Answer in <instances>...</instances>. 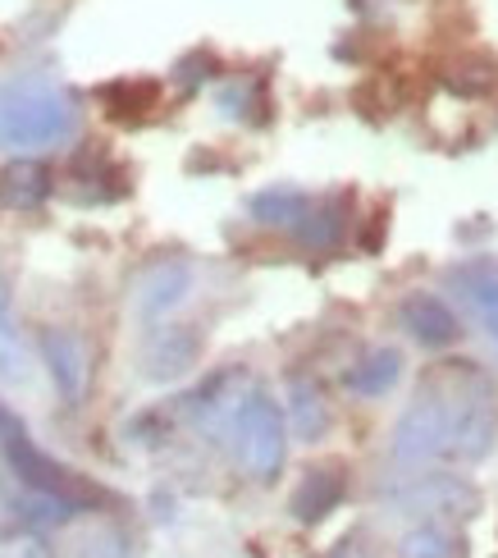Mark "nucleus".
Here are the masks:
<instances>
[{
    "mask_svg": "<svg viewBox=\"0 0 498 558\" xmlns=\"http://www.w3.org/2000/svg\"><path fill=\"white\" fill-rule=\"evenodd\" d=\"M78 133V101L46 78L0 92V151H46Z\"/></svg>",
    "mask_w": 498,
    "mask_h": 558,
    "instance_id": "obj_1",
    "label": "nucleus"
},
{
    "mask_svg": "<svg viewBox=\"0 0 498 558\" xmlns=\"http://www.w3.org/2000/svg\"><path fill=\"white\" fill-rule=\"evenodd\" d=\"M233 445H239V462L252 481H275L289 453V422H283L279 403L266 389H247L239 412H233Z\"/></svg>",
    "mask_w": 498,
    "mask_h": 558,
    "instance_id": "obj_2",
    "label": "nucleus"
},
{
    "mask_svg": "<svg viewBox=\"0 0 498 558\" xmlns=\"http://www.w3.org/2000/svg\"><path fill=\"white\" fill-rule=\"evenodd\" d=\"M444 453H448V399L421 393L393 426V458L402 468H421V462H435Z\"/></svg>",
    "mask_w": 498,
    "mask_h": 558,
    "instance_id": "obj_3",
    "label": "nucleus"
},
{
    "mask_svg": "<svg viewBox=\"0 0 498 558\" xmlns=\"http://www.w3.org/2000/svg\"><path fill=\"white\" fill-rule=\"evenodd\" d=\"M494 430H498V416H494V393L481 385L476 393H458L448 403V453L462 458V462H481L494 449Z\"/></svg>",
    "mask_w": 498,
    "mask_h": 558,
    "instance_id": "obj_4",
    "label": "nucleus"
},
{
    "mask_svg": "<svg viewBox=\"0 0 498 558\" xmlns=\"http://www.w3.org/2000/svg\"><path fill=\"white\" fill-rule=\"evenodd\" d=\"M41 362H46L56 389L64 393L69 403H78L83 393H87V380H92V348H87L83 335L64 330V325L46 330V335H41Z\"/></svg>",
    "mask_w": 498,
    "mask_h": 558,
    "instance_id": "obj_5",
    "label": "nucleus"
},
{
    "mask_svg": "<svg viewBox=\"0 0 498 558\" xmlns=\"http://www.w3.org/2000/svg\"><path fill=\"white\" fill-rule=\"evenodd\" d=\"M197 357H202V335L193 325H165V330H156L147 339V348H142V376L156 385H170V380L187 376V371L197 366Z\"/></svg>",
    "mask_w": 498,
    "mask_h": 558,
    "instance_id": "obj_6",
    "label": "nucleus"
},
{
    "mask_svg": "<svg viewBox=\"0 0 498 558\" xmlns=\"http://www.w3.org/2000/svg\"><path fill=\"white\" fill-rule=\"evenodd\" d=\"M193 262L170 257V262H156L147 275L137 279V316L142 320H160L170 316L174 307H183L187 293H193Z\"/></svg>",
    "mask_w": 498,
    "mask_h": 558,
    "instance_id": "obj_7",
    "label": "nucleus"
},
{
    "mask_svg": "<svg viewBox=\"0 0 498 558\" xmlns=\"http://www.w3.org/2000/svg\"><path fill=\"white\" fill-rule=\"evenodd\" d=\"M398 316H402V330H408L421 348H448L458 339V316L435 293H412L408 302H402Z\"/></svg>",
    "mask_w": 498,
    "mask_h": 558,
    "instance_id": "obj_8",
    "label": "nucleus"
},
{
    "mask_svg": "<svg viewBox=\"0 0 498 558\" xmlns=\"http://www.w3.org/2000/svg\"><path fill=\"white\" fill-rule=\"evenodd\" d=\"M398 380H402V353L398 348H371V353H362L343 371V385L352 393H362V399H385Z\"/></svg>",
    "mask_w": 498,
    "mask_h": 558,
    "instance_id": "obj_9",
    "label": "nucleus"
},
{
    "mask_svg": "<svg viewBox=\"0 0 498 558\" xmlns=\"http://www.w3.org/2000/svg\"><path fill=\"white\" fill-rule=\"evenodd\" d=\"M412 508H430V513H458V518H471L481 508V495L476 485L462 481V476H425L412 485L408 495Z\"/></svg>",
    "mask_w": 498,
    "mask_h": 558,
    "instance_id": "obj_10",
    "label": "nucleus"
},
{
    "mask_svg": "<svg viewBox=\"0 0 498 558\" xmlns=\"http://www.w3.org/2000/svg\"><path fill=\"white\" fill-rule=\"evenodd\" d=\"M343 495H348V476L339 468L306 472L302 485H297V495H293V518L297 522H320L343 504Z\"/></svg>",
    "mask_w": 498,
    "mask_h": 558,
    "instance_id": "obj_11",
    "label": "nucleus"
},
{
    "mask_svg": "<svg viewBox=\"0 0 498 558\" xmlns=\"http://www.w3.org/2000/svg\"><path fill=\"white\" fill-rule=\"evenodd\" d=\"M293 234H297L302 247H312V252L339 247V239L348 234V202H343V197L312 202V206L302 211V220L293 225Z\"/></svg>",
    "mask_w": 498,
    "mask_h": 558,
    "instance_id": "obj_12",
    "label": "nucleus"
},
{
    "mask_svg": "<svg viewBox=\"0 0 498 558\" xmlns=\"http://www.w3.org/2000/svg\"><path fill=\"white\" fill-rule=\"evenodd\" d=\"M51 197V170L41 160H14V166L0 170V202L14 206V211H33Z\"/></svg>",
    "mask_w": 498,
    "mask_h": 558,
    "instance_id": "obj_13",
    "label": "nucleus"
},
{
    "mask_svg": "<svg viewBox=\"0 0 498 558\" xmlns=\"http://www.w3.org/2000/svg\"><path fill=\"white\" fill-rule=\"evenodd\" d=\"M289 426L297 439H306V445H316V439L329 430V403L316 380L306 376H293L289 385Z\"/></svg>",
    "mask_w": 498,
    "mask_h": 558,
    "instance_id": "obj_14",
    "label": "nucleus"
},
{
    "mask_svg": "<svg viewBox=\"0 0 498 558\" xmlns=\"http://www.w3.org/2000/svg\"><path fill=\"white\" fill-rule=\"evenodd\" d=\"M453 284L462 289V302L481 320L498 316V266L494 262H471V266L453 270Z\"/></svg>",
    "mask_w": 498,
    "mask_h": 558,
    "instance_id": "obj_15",
    "label": "nucleus"
},
{
    "mask_svg": "<svg viewBox=\"0 0 498 558\" xmlns=\"http://www.w3.org/2000/svg\"><path fill=\"white\" fill-rule=\"evenodd\" d=\"M306 206H312V197L297 193V189H266V193H256L247 202V211H252L256 225H266V229H293Z\"/></svg>",
    "mask_w": 498,
    "mask_h": 558,
    "instance_id": "obj_16",
    "label": "nucleus"
},
{
    "mask_svg": "<svg viewBox=\"0 0 498 558\" xmlns=\"http://www.w3.org/2000/svg\"><path fill=\"white\" fill-rule=\"evenodd\" d=\"M398 558H466V545H462V536H453L448 526L421 522V526H412L408 536H402Z\"/></svg>",
    "mask_w": 498,
    "mask_h": 558,
    "instance_id": "obj_17",
    "label": "nucleus"
},
{
    "mask_svg": "<svg viewBox=\"0 0 498 558\" xmlns=\"http://www.w3.org/2000/svg\"><path fill=\"white\" fill-rule=\"evenodd\" d=\"M14 513H19V522H28V526L46 531V526H64L74 513H83V508H78V504H69V499H60V495L28 490V495L14 504Z\"/></svg>",
    "mask_w": 498,
    "mask_h": 558,
    "instance_id": "obj_18",
    "label": "nucleus"
},
{
    "mask_svg": "<svg viewBox=\"0 0 498 558\" xmlns=\"http://www.w3.org/2000/svg\"><path fill=\"white\" fill-rule=\"evenodd\" d=\"M216 101H220V110L229 114V120H243V114L256 106V83H247V78L243 83H224Z\"/></svg>",
    "mask_w": 498,
    "mask_h": 558,
    "instance_id": "obj_19",
    "label": "nucleus"
},
{
    "mask_svg": "<svg viewBox=\"0 0 498 558\" xmlns=\"http://www.w3.org/2000/svg\"><path fill=\"white\" fill-rule=\"evenodd\" d=\"M448 83H453L458 92H485V87L494 83V64H489V60L458 64V69H453V78H448Z\"/></svg>",
    "mask_w": 498,
    "mask_h": 558,
    "instance_id": "obj_20",
    "label": "nucleus"
},
{
    "mask_svg": "<svg viewBox=\"0 0 498 558\" xmlns=\"http://www.w3.org/2000/svg\"><path fill=\"white\" fill-rule=\"evenodd\" d=\"M0 558H56V554H51V545H46L41 536H23V541L0 549Z\"/></svg>",
    "mask_w": 498,
    "mask_h": 558,
    "instance_id": "obj_21",
    "label": "nucleus"
},
{
    "mask_svg": "<svg viewBox=\"0 0 498 558\" xmlns=\"http://www.w3.org/2000/svg\"><path fill=\"white\" fill-rule=\"evenodd\" d=\"M485 330H489V335H494V343H498V316H494V320H485Z\"/></svg>",
    "mask_w": 498,
    "mask_h": 558,
    "instance_id": "obj_22",
    "label": "nucleus"
}]
</instances>
